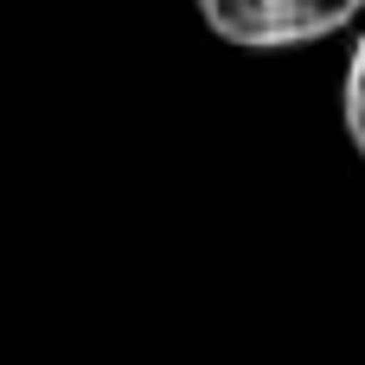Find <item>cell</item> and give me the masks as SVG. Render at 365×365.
Masks as SVG:
<instances>
[{"label":"cell","mask_w":365,"mask_h":365,"mask_svg":"<svg viewBox=\"0 0 365 365\" xmlns=\"http://www.w3.org/2000/svg\"><path fill=\"white\" fill-rule=\"evenodd\" d=\"M199 19L237 51H295L365 19V0H199Z\"/></svg>","instance_id":"1"},{"label":"cell","mask_w":365,"mask_h":365,"mask_svg":"<svg viewBox=\"0 0 365 365\" xmlns=\"http://www.w3.org/2000/svg\"><path fill=\"white\" fill-rule=\"evenodd\" d=\"M340 122H346L353 154L365 160V32L353 45V58H346V77H340Z\"/></svg>","instance_id":"2"}]
</instances>
